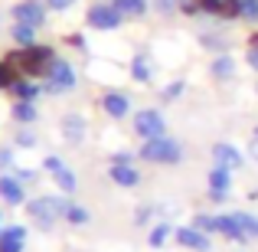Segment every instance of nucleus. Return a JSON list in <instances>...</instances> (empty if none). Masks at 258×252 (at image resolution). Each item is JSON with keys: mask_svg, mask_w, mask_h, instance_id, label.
<instances>
[{"mask_svg": "<svg viewBox=\"0 0 258 252\" xmlns=\"http://www.w3.org/2000/svg\"><path fill=\"white\" fill-rule=\"evenodd\" d=\"M72 4H76V0H46V7H49V10H59V13L69 10Z\"/></svg>", "mask_w": 258, "mask_h": 252, "instance_id": "nucleus-34", "label": "nucleus"}, {"mask_svg": "<svg viewBox=\"0 0 258 252\" xmlns=\"http://www.w3.org/2000/svg\"><path fill=\"white\" fill-rule=\"evenodd\" d=\"M200 43L203 46H206V49H219V53H226V39H219V36H216V33H203V39H200Z\"/></svg>", "mask_w": 258, "mask_h": 252, "instance_id": "nucleus-30", "label": "nucleus"}, {"mask_svg": "<svg viewBox=\"0 0 258 252\" xmlns=\"http://www.w3.org/2000/svg\"><path fill=\"white\" fill-rule=\"evenodd\" d=\"M108 177H111L118 187H138L141 183V170L131 164H111L108 167Z\"/></svg>", "mask_w": 258, "mask_h": 252, "instance_id": "nucleus-15", "label": "nucleus"}, {"mask_svg": "<svg viewBox=\"0 0 258 252\" xmlns=\"http://www.w3.org/2000/svg\"><path fill=\"white\" fill-rule=\"evenodd\" d=\"M134 131H138L144 141L164 138V134H167V121H164V115H160L157 108H144V112L134 115Z\"/></svg>", "mask_w": 258, "mask_h": 252, "instance_id": "nucleus-4", "label": "nucleus"}, {"mask_svg": "<svg viewBox=\"0 0 258 252\" xmlns=\"http://www.w3.org/2000/svg\"><path fill=\"white\" fill-rule=\"evenodd\" d=\"M43 167L52 174V180H56V187L62 190V196H66V193H76V174H72V170L66 167L59 158H46Z\"/></svg>", "mask_w": 258, "mask_h": 252, "instance_id": "nucleus-10", "label": "nucleus"}, {"mask_svg": "<svg viewBox=\"0 0 258 252\" xmlns=\"http://www.w3.org/2000/svg\"><path fill=\"white\" fill-rule=\"evenodd\" d=\"M85 20H88V26H95V30H114V26H121L124 17H121L111 4H95Z\"/></svg>", "mask_w": 258, "mask_h": 252, "instance_id": "nucleus-7", "label": "nucleus"}, {"mask_svg": "<svg viewBox=\"0 0 258 252\" xmlns=\"http://www.w3.org/2000/svg\"><path fill=\"white\" fill-rule=\"evenodd\" d=\"M49 92H72L76 88V72H72V66L66 63V59H52L49 66V82H46Z\"/></svg>", "mask_w": 258, "mask_h": 252, "instance_id": "nucleus-5", "label": "nucleus"}, {"mask_svg": "<svg viewBox=\"0 0 258 252\" xmlns=\"http://www.w3.org/2000/svg\"><path fill=\"white\" fill-rule=\"evenodd\" d=\"M203 13L209 17H222V20H235L239 17V0H196Z\"/></svg>", "mask_w": 258, "mask_h": 252, "instance_id": "nucleus-13", "label": "nucleus"}, {"mask_svg": "<svg viewBox=\"0 0 258 252\" xmlns=\"http://www.w3.org/2000/svg\"><path fill=\"white\" fill-rule=\"evenodd\" d=\"M183 88H186V82H170L164 92H160V98H164V102H176L183 95Z\"/></svg>", "mask_w": 258, "mask_h": 252, "instance_id": "nucleus-31", "label": "nucleus"}, {"mask_svg": "<svg viewBox=\"0 0 258 252\" xmlns=\"http://www.w3.org/2000/svg\"><path fill=\"white\" fill-rule=\"evenodd\" d=\"M0 167H13V154L10 151H0Z\"/></svg>", "mask_w": 258, "mask_h": 252, "instance_id": "nucleus-37", "label": "nucleus"}, {"mask_svg": "<svg viewBox=\"0 0 258 252\" xmlns=\"http://www.w3.org/2000/svg\"><path fill=\"white\" fill-rule=\"evenodd\" d=\"M26 242V226H10L0 233V252H23Z\"/></svg>", "mask_w": 258, "mask_h": 252, "instance_id": "nucleus-16", "label": "nucleus"}, {"mask_svg": "<svg viewBox=\"0 0 258 252\" xmlns=\"http://www.w3.org/2000/svg\"><path fill=\"white\" fill-rule=\"evenodd\" d=\"M0 233H4V213H0Z\"/></svg>", "mask_w": 258, "mask_h": 252, "instance_id": "nucleus-40", "label": "nucleus"}, {"mask_svg": "<svg viewBox=\"0 0 258 252\" xmlns=\"http://www.w3.org/2000/svg\"><path fill=\"white\" fill-rule=\"evenodd\" d=\"M131 161H134V154H131V151H118V154L111 158V164H131Z\"/></svg>", "mask_w": 258, "mask_h": 252, "instance_id": "nucleus-36", "label": "nucleus"}, {"mask_svg": "<svg viewBox=\"0 0 258 252\" xmlns=\"http://www.w3.org/2000/svg\"><path fill=\"white\" fill-rule=\"evenodd\" d=\"M213 161L219 167H229V170H239L242 164H245L242 151L235 144H229V141H216V144H213Z\"/></svg>", "mask_w": 258, "mask_h": 252, "instance_id": "nucleus-11", "label": "nucleus"}, {"mask_svg": "<svg viewBox=\"0 0 258 252\" xmlns=\"http://www.w3.org/2000/svg\"><path fill=\"white\" fill-rule=\"evenodd\" d=\"M111 7H114V10H118L121 13V17H144V10H147V0H111Z\"/></svg>", "mask_w": 258, "mask_h": 252, "instance_id": "nucleus-20", "label": "nucleus"}, {"mask_svg": "<svg viewBox=\"0 0 258 252\" xmlns=\"http://www.w3.org/2000/svg\"><path fill=\"white\" fill-rule=\"evenodd\" d=\"M173 236H176V242H180L183 249H193V252H209L213 249L209 233H203V229H196V226H180Z\"/></svg>", "mask_w": 258, "mask_h": 252, "instance_id": "nucleus-9", "label": "nucleus"}, {"mask_svg": "<svg viewBox=\"0 0 258 252\" xmlns=\"http://www.w3.org/2000/svg\"><path fill=\"white\" fill-rule=\"evenodd\" d=\"M209 72H213L219 82H226V79L235 76V59L229 56V53H219V56L213 59V66H209Z\"/></svg>", "mask_w": 258, "mask_h": 252, "instance_id": "nucleus-19", "label": "nucleus"}, {"mask_svg": "<svg viewBox=\"0 0 258 252\" xmlns=\"http://www.w3.org/2000/svg\"><path fill=\"white\" fill-rule=\"evenodd\" d=\"M13 39H17L20 46H36V26L17 23V26H13Z\"/></svg>", "mask_w": 258, "mask_h": 252, "instance_id": "nucleus-24", "label": "nucleus"}, {"mask_svg": "<svg viewBox=\"0 0 258 252\" xmlns=\"http://www.w3.org/2000/svg\"><path fill=\"white\" fill-rule=\"evenodd\" d=\"M13 82H17V72H13V66L4 59V63H0V92H4V88H10Z\"/></svg>", "mask_w": 258, "mask_h": 252, "instance_id": "nucleus-29", "label": "nucleus"}, {"mask_svg": "<svg viewBox=\"0 0 258 252\" xmlns=\"http://www.w3.org/2000/svg\"><path fill=\"white\" fill-rule=\"evenodd\" d=\"M52 49L49 46H20L7 56V63L13 66V72L20 76H49V66H52Z\"/></svg>", "mask_w": 258, "mask_h": 252, "instance_id": "nucleus-1", "label": "nucleus"}, {"mask_svg": "<svg viewBox=\"0 0 258 252\" xmlns=\"http://www.w3.org/2000/svg\"><path fill=\"white\" fill-rule=\"evenodd\" d=\"M17 144H20V147H33V144H36V134L20 131V134H17Z\"/></svg>", "mask_w": 258, "mask_h": 252, "instance_id": "nucleus-33", "label": "nucleus"}, {"mask_svg": "<svg viewBox=\"0 0 258 252\" xmlns=\"http://www.w3.org/2000/svg\"><path fill=\"white\" fill-rule=\"evenodd\" d=\"M66 220H69L72 226H85V223H88V210L76 207V203H69V210H66Z\"/></svg>", "mask_w": 258, "mask_h": 252, "instance_id": "nucleus-28", "label": "nucleus"}, {"mask_svg": "<svg viewBox=\"0 0 258 252\" xmlns=\"http://www.w3.org/2000/svg\"><path fill=\"white\" fill-rule=\"evenodd\" d=\"M173 233H176V229H173V226H170V223H167V220H164V223H157V226H154V229H151V239H147V242H151V246H154V249H164V242H167V239H170V236H173Z\"/></svg>", "mask_w": 258, "mask_h": 252, "instance_id": "nucleus-23", "label": "nucleus"}, {"mask_svg": "<svg viewBox=\"0 0 258 252\" xmlns=\"http://www.w3.org/2000/svg\"><path fill=\"white\" fill-rule=\"evenodd\" d=\"M248 151H252V158H255V161H258V138H255V141H252V147H248Z\"/></svg>", "mask_w": 258, "mask_h": 252, "instance_id": "nucleus-39", "label": "nucleus"}, {"mask_svg": "<svg viewBox=\"0 0 258 252\" xmlns=\"http://www.w3.org/2000/svg\"><path fill=\"white\" fill-rule=\"evenodd\" d=\"M13 118H17L20 125H33V121L39 118L36 115V102H17V105H13Z\"/></svg>", "mask_w": 258, "mask_h": 252, "instance_id": "nucleus-22", "label": "nucleus"}, {"mask_svg": "<svg viewBox=\"0 0 258 252\" xmlns=\"http://www.w3.org/2000/svg\"><path fill=\"white\" fill-rule=\"evenodd\" d=\"M189 226L203 229V233H219V220H216V216H209V213H196Z\"/></svg>", "mask_w": 258, "mask_h": 252, "instance_id": "nucleus-26", "label": "nucleus"}, {"mask_svg": "<svg viewBox=\"0 0 258 252\" xmlns=\"http://www.w3.org/2000/svg\"><path fill=\"white\" fill-rule=\"evenodd\" d=\"M229 190H232V170L216 164L213 170H209V200L213 203H226Z\"/></svg>", "mask_w": 258, "mask_h": 252, "instance_id": "nucleus-6", "label": "nucleus"}, {"mask_svg": "<svg viewBox=\"0 0 258 252\" xmlns=\"http://www.w3.org/2000/svg\"><path fill=\"white\" fill-rule=\"evenodd\" d=\"M0 200H4V203H10V207H23V203H26L23 180H20V177L4 174V177H0Z\"/></svg>", "mask_w": 258, "mask_h": 252, "instance_id": "nucleus-12", "label": "nucleus"}, {"mask_svg": "<svg viewBox=\"0 0 258 252\" xmlns=\"http://www.w3.org/2000/svg\"><path fill=\"white\" fill-rule=\"evenodd\" d=\"M13 20H17V23H26V26H43L46 4H39V0H20V4L13 7Z\"/></svg>", "mask_w": 258, "mask_h": 252, "instance_id": "nucleus-8", "label": "nucleus"}, {"mask_svg": "<svg viewBox=\"0 0 258 252\" xmlns=\"http://www.w3.org/2000/svg\"><path fill=\"white\" fill-rule=\"evenodd\" d=\"M10 92L17 95V102H36L43 88H39L36 82H26V79H17V82L10 85Z\"/></svg>", "mask_w": 258, "mask_h": 252, "instance_id": "nucleus-21", "label": "nucleus"}, {"mask_svg": "<svg viewBox=\"0 0 258 252\" xmlns=\"http://www.w3.org/2000/svg\"><path fill=\"white\" fill-rule=\"evenodd\" d=\"M154 7H157L160 13H173V10L183 7V0H154Z\"/></svg>", "mask_w": 258, "mask_h": 252, "instance_id": "nucleus-32", "label": "nucleus"}, {"mask_svg": "<svg viewBox=\"0 0 258 252\" xmlns=\"http://www.w3.org/2000/svg\"><path fill=\"white\" fill-rule=\"evenodd\" d=\"M232 216L239 220L242 233H245L248 239H258V216H255V213H232Z\"/></svg>", "mask_w": 258, "mask_h": 252, "instance_id": "nucleus-25", "label": "nucleus"}, {"mask_svg": "<svg viewBox=\"0 0 258 252\" xmlns=\"http://www.w3.org/2000/svg\"><path fill=\"white\" fill-rule=\"evenodd\" d=\"M141 161H151V164H180L183 161V144L173 138H151L141 144Z\"/></svg>", "mask_w": 258, "mask_h": 252, "instance_id": "nucleus-2", "label": "nucleus"}, {"mask_svg": "<svg viewBox=\"0 0 258 252\" xmlns=\"http://www.w3.org/2000/svg\"><path fill=\"white\" fill-rule=\"evenodd\" d=\"M255 138H258V128H255Z\"/></svg>", "mask_w": 258, "mask_h": 252, "instance_id": "nucleus-41", "label": "nucleus"}, {"mask_svg": "<svg viewBox=\"0 0 258 252\" xmlns=\"http://www.w3.org/2000/svg\"><path fill=\"white\" fill-rule=\"evenodd\" d=\"M62 134H66L69 144H82V138H85V118H82V115H76V112L62 115Z\"/></svg>", "mask_w": 258, "mask_h": 252, "instance_id": "nucleus-14", "label": "nucleus"}, {"mask_svg": "<svg viewBox=\"0 0 258 252\" xmlns=\"http://www.w3.org/2000/svg\"><path fill=\"white\" fill-rule=\"evenodd\" d=\"M216 220H219V236H226V239H235V242H248V236L242 233L239 220H235L232 213H226V216H216Z\"/></svg>", "mask_w": 258, "mask_h": 252, "instance_id": "nucleus-18", "label": "nucleus"}, {"mask_svg": "<svg viewBox=\"0 0 258 252\" xmlns=\"http://www.w3.org/2000/svg\"><path fill=\"white\" fill-rule=\"evenodd\" d=\"M245 63L252 66V69L258 72V46H248V53H245Z\"/></svg>", "mask_w": 258, "mask_h": 252, "instance_id": "nucleus-35", "label": "nucleus"}, {"mask_svg": "<svg viewBox=\"0 0 258 252\" xmlns=\"http://www.w3.org/2000/svg\"><path fill=\"white\" fill-rule=\"evenodd\" d=\"M26 210H30V216H33V220H36L43 229H49L56 220H62V216H66L69 200H66V196L49 193V196H36V200H30V203H26Z\"/></svg>", "mask_w": 258, "mask_h": 252, "instance_id": "nucleus-3", "label": "nucleus"}, {"mask_svg": "<svg viewBox=\"0 0 258 252\" xmlns=\"http://www.w3.org/2000/svg\"><path fill=\"white\" fill-rule=\"evenodd\" d=\"M131 76L138 79V82H147V79H151V66H147L144 56H138V59L131 63Z\"/></svg>", "mask_w": 258, "mask_h": 252, "instance_id": "nucleus-27", "label": "nucleus"}, {"mask_svg": "<svg viewBox=\"0 0 258 252\" xmlns=\"http://www.w3.org/2000/svg\"><path fill=\"white\" fill-rule=\"evenodd\" d=\"M101 108H105V115H111V118H124V115L131 112V102L121 92H108L105 98H101Z\"/></svg>", "mask_w": 258, "mask_h": 252, "instance_id": "nucleus-17", "label": "nucleus"}, {"mask_svg": "<svg viewBox=\"0 0 258 252\" xmlns=\"http://www.w3.org/2000/svg\"><path fill=\"white\" fill-rule=\"evenodd\" d=\"M20 180H36V170H17Z\"/></svg>", "mask_w": 258, "mask_h": 252, "instance_id": "nucleus-38", "label": "nucleus"}]
</instances>
